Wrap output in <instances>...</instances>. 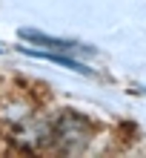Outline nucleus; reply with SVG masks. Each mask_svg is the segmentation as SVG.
<instances>
[{"label":"nucleus","mask_w":146,"mask_h":158,"mask_svg":"<svg viewBox=\"0 0 146 158\" xmlns=\"http://www.w3.org/2000/svg\"><path fill=\"white\" fill-rule=\"evenodd\" d=\"M143 92H146V89H143Z\"/></svg>","instance_id":"nucleus-5"},{"label":"nucleus","mask_w":146,"mask_h":158,"mask_svg":"<svg viewBox=\"0 0 146 158\" xmlns=\"http://www.w3.org/2000/svg\"><path fill=\"white\" fill-rule=\"evenodd\" d=\"M0 52H3V46H0Z\"/></svg>","instance_id":"nucleus-4"},{"label":"nucleus","mask_w":146,"mask_h":158,"mask_svg":"<svg viewBox=\"0 0 146 158\" xmlns=\"http://www.w3.org/2000/svg\"><path fill=\"white\" fill-rule=\"evenodd\" d=\"M17 38H20L26 46H34V49H52V52H69V55H95L97 49L89 46L83 40L75 38H57V35H49L43 29H17Z\"/></svg>","instance_id":"nucleus-2"},{"label":"nucleus","mask_w":146,"mask_h":158,"mask_svg":"<svg viewBox=\"0 0 146 158\" xmlns=\"http://www.w3.org/2000/svg\"><path fill=\"white\" fill-rule=\"evenodd\" d=\"M17 49H20L26 58L49 60V63H54V66H60V69L75 72V75H83V78H92V75H95V69L89 66L86 60H80L77 55H69V52H52V49H34V46H26V43H20Z\"/></svg>","instance_id":"nucleus-3"},{"label":"nucleus","mask_w":146,"mask_h":158,"mask_svg":"<svg viewBox=\"0 0 146 158\" xmlns=\"http://www.w3.org/2000/svg\"><path fill=\"white\" fill-rule=\"evenodd\" d=\"M95 138L92 118L75 109H63L60 115L49 118V147L57 152H83Z\"/></svg>","instance_id":"nucleus-1"}]
</instances>
